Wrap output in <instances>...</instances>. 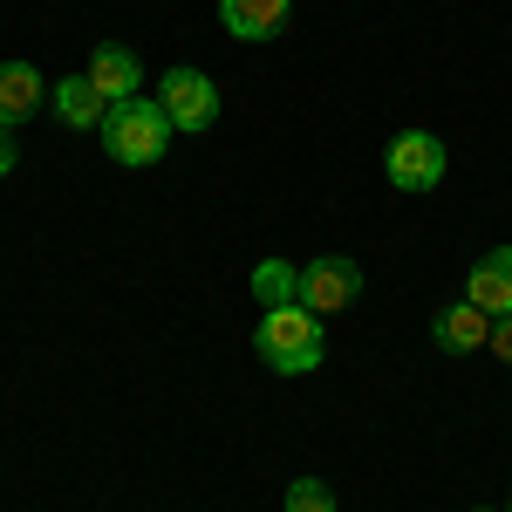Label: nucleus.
<instances>
[{
    "instance_id": "1",
    "label": "nucleus",
    "mask_w": 512,
    "mask_h": 512,
    "mask_svg": "<svg viewBox=\"0 0 512 512\" xmlns=\"http://www.w3.org/2000/svg\"><path fill=\"white\" fill-rule=\"evenodd\" d=\"M253 349H260V362L274 376H308V369H321V355H328V335H321V315H308L301 301H287V308H267L260 315Z\"/></svg>"
},
{
    "instance_id": "2",
    "label": "nucleus",
    "mask_w": 512,
    "mask_h": 512,
    "mask_svg": "<svg viewBox=\"0 0 512 512\" xmlns=\"http://www.w3.org/2000/svg\"><path fill=\"white\" fill-rule=\"evenodd\" d=\"M103 151L130 171H144V164H158L171 151V117H164V103L151 96H130V103H110V117H103Z\"/></svg>"
},
{
    "instance_id": "3",
    "label": "nucleus",
    "mask_w": 512,
    "mask_h": 512,
    "mask_svg": "<svg viewBox=\"0 0 512 512\" xmlns=\"http://www.w3.org/2000/svg\"><path fill=\"white\" fill-rule=\"evenodd\" d=\"M383 171H390L396 192H437L444 185V144L431 130H396L390 151H383Z\"/></svg>"
},
{
    "instance_id": "4",
    "label": "nucleus",
    "mask_w": 512,
    "mask_h": 512,
    "mask_svg": "<svg viewBox=\"0 0 512 512\" xmlns=\"http://www.w3.org/2000/svg\"><path fill=\"white\" fill-rule=\"evenodd\" d=\"M158 103H164V117H171V130H212V117H219V82L205 76V69H164Z\"/></svg>"
},
{
    "instance_id": "5",
    "label": "nucleus",
    "mask_w": 512,
    "mask_h": 512,
    "mask_svg": "<svg viewBox=\"0 0 512 512\" xmlns=\"http://www.w3.org/2000/svg\"><path fill=\"white\" fill-rule=\"evenodd\" d=\"M355 294H362V267L342 260V253H321V260L301 267V308L308 315H342Z\"/></svg>"
},
{
    "instance_id": "6",
    "label": "nucleus",
    "mask_w": 512,
    "mask_h": 512,
    "mask_svg": "<svg viewBox=\"0 0 512 512\" xmlns=\"http://www.w3.org/2000/svg\"><path fill=\"white\" fill-rule=\"evenodd\" d=\"M82 76L96 82V96H103V103H130V96L144 89V62H137V55H130L123 41H96V48H89V69H82Z\"/></svg>"
},
{
    "instance_id": "7",
    "label": "nucleus",
    "mask_w": 512,
    "mask_h": 512,
    "mask_svg": "<svg viewBox=\"0 0 512 512\" xmlns=\"http://www.w3.org/2000/svg\"><path fill=\"white\" fill-rule=\"evenodd\" d=\"M465 301L485 308L492 321L512 315V246H492L485 260H472V274H465Z\"/></svg>"
},
{
    "instance_id": "8",
    "label": "nucleus",
    "mask_w": 512,
    "mask_h": 512,
    "mask_svg": "<svg viewBox=\"0 0 512 512\" xmlns=\"http://www.w3.org/2000/svg\"><path fill=\"white\" fill-rule=\"evenodd\" d=\"M431 342L444 355H472V349L492 342V315L472 308V301H451V308H437V315H431Z\"/></svg>"
},
{
    "instance_id": "9",
    "label": "nucleus",
    "mask_w": 512,
    "mask_h": 512,
    "mask_svg": "<svg viewBox=\"0 0 512 512\" xmlns=\"http://www.w3.org/2000/svg\"><path fill=\"white\" fill-rule=\"evenodd\" d=\"M41 103H48V82L35 76V62H0V123L21 130Z\"/></svg>"
},
{
    "instance_id": "10",
    "label": "nucleus",
    "mask_w": 512,
    "mask_h": 512,
    "mask_svg": "<svg viewBox=\"0 0 512 512\" xmlns=\"http://www.w3.org/2000/svg\"><path fill=\"white\" fill-rule=\"evenodd\" d=\"M48 110L69 123V130H103V117H110V103L96 96L89 76H62L55 89H48Z\"/></svg>"
},
{
    "instance_id": "11",
    "label": "nucleus",
    "mask_w": 512,
    "mask_h": 512,
    "mask_svg": "<svg viewBox=\"0 0 512 512\" xmlns=\"http://www.w3.org/2000/svg\"><path fill=\"white\" fill-rule=\"evenodd\" d=\"M219 21L233 41H267L287 28V0H219Z\"/></svg>"
},
{
    "instance_id": "12",
    "label": "nucleus",
    "mask_w": 512,
    "mask_h": 512,
    "mask_svg": "<svg viewBox=\"0 0 512 512\" xmlns=\"http://www.w3.org/2000/svg\"><path fill=\"white\" fill-rule=\"evenodd\" d=\"M253 301H260V308H287V301H301V267H287V260H260V267H253Z\"/></svg>"
},
{
    "instance_id": "13",
    "label": "nucleus",
    "mask_w": 512,
    "mask_h": 512,
    "mask_svg": "<svg viewBox=\"0 0 512 512\" xmlns=\"http://www.w3.org/2000/svg\"><path fill=\"white\" fill-rule=\"evenodd\" d=\"M287 512H335V492L321 478H294L287 485Z\"/></svg>"
},
{
    "instance_id": "14",
    "label": "nucleus",
    "mask_w": 512,
    "mask_h": 512,
    "mask_svg": "<svg viewBox=\"0 0 512 512\" xmlns=\"http://www.w3.org/2000/svg\"><path fill=\"white\" fill-rule=\"evenodd\" d=\"M485 349L499 355V362H512V315H499V321H492V342H485Z\"/></svg>"
},
{
    "instance_id": "15",
    "label": "nucleus",
    "mask_w": 512,
    "mask_h": 512,
    "mask_svg": "<svg viewBox=\"0 0 512 512\" xmlns=\"http://www.w3.org/2000/svg\"><path fill=\"white\" fill-rule=\"evenodd\" d=\"M7 171H14V130L0 123V178H7Z\"/></svg>"
},
{
    "instance_id": "16",
    "label": "nucleus",
    "mask_w": 512,
    "mask_h": 512,
    "mask_svg": "<svg viewBox=\"0 0 512 512\" xmlns=\"http://www.w3.org/2000/svg\"><path fill=\"white\" fill-rule=\"evenodd\" d=\"M472 512H492V506H472Z\"/></svg>"
}]
</instances>
